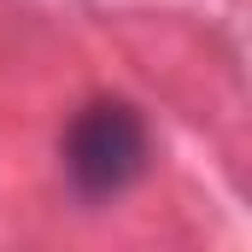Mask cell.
Returning a JSON list of instances; mask_svg holds the SVG:
<instances>
[{"label": "cell", "instance_id": "1", "mask_svg": "<svg viewBox=\"0 0 252 252\" xmlns=\"http://www.w3.org/2000/svg\"><path fill=\"white\" fill-rule=\"evenodd\" d=\"M147 158H153V135L129 100H88L59 135L64 182L94 205L129 193L147 176Z\"/></svg>", "mask_w": 252, "mask_h": 252}]
</instances>
